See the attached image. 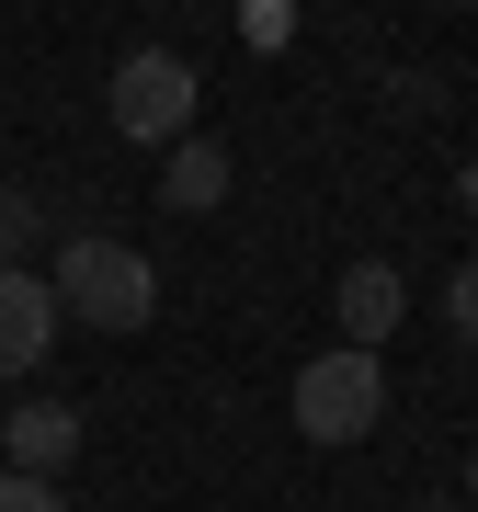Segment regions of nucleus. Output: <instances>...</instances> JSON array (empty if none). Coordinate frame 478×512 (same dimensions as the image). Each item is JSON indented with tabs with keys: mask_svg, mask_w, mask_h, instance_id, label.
Listing matches in <instances>:
<instances>
[{
	"mask_svg": "<svg viewBox=\"0 0 478 512\" xmlns=\"http://www.w3.org/2000/svg\"><path fill=\"white\" fill-rule=\"evenodd\" d=\"M57 319H80V330H148L160 319V262L126 251V239H103V228L57 239Z\"/></svg>",
	"mask_w": 478,
	"mask_h": 512,
	"instance_id": "nucleus-1",
	"label": "nucleus"
},
{
	"mask_svg": "<svg viewBox=\"0 0 478 512\" xmlns=\"http://www.w3.org/2000/svg\"><path fill=\"white\" fill-rule=\"evenodd\" d=\"M296 433L319 444V456H342V444H365L376 421H387V376H376V353H353V342H331V353H308L296 365Z\"/></svg>",
	"mask_w": 478,
	"mask_h": 512,
	"instance_id": "nucleus-2",
	"label": "nucleus"
},
{
	"mask_svg": "<svg viewBox=\"0 0 478 512\" xmlns=\"http://www.w3.org/2000/svg\"><path fill=\"white\" fill-rule=\"evenodd\" d=\"M114 137H137V148H183L194 137V57H171V46H137V57H114Z\"/></svg>",
	"mask_w": 478,
	"mask_h": 512,
	"instance_id": "nucleus-3",
	"label": "nucleus"
},
{
	"mask_svg": "<svg viewBox=\"0 0 478 512\" xmlns=\"http://www.w3.org/2000/svg\"><path fill=\"white\" fill-rule=\"evenodd\" d=\"M46 342H57V285L46 274H0V376L46 365Z\"/></svg>",
	"mask_w": 478,
	"mask_h": 512,
	"instance_id": "nucleus-4",
	"label": "nucleus"
},
{
	"mask_svg": "<svg viewBox=\"0 0 478 512\" xmlns=\"http://www.w3.org/2000/svg\"><path fill=\"white\" fill-rule=\"evenodd\" d=\"M399 319H410V285H399V262H353V274H342V342H353V353H376Z\"/></svg>",
	"mask_w": 478,
	"mask_h": 512,
	"instance_id": "nucleus-5",
	"label": "nucleus"
},
{
	"mask_svg": "<svg viewBox=\"0 0 478 512\" xmlns=\"http://www.w3.org/2000/svg\"><path fill=\"white\" fill-rule=\"evenodd\" d=\"M0 444H12L23 478H57V467L80 456V410H69V399H23L12 421H0Z\"/></svg>",
	"mask_w": 478,
	"mask_h": 512,
	"instance_id": "nucleus-6",
	"label": "nucleus"
},
{
	"mask_svg": "<svg viewBox=\"0 0 478 512\" xmlns=\"http://www.w3.org/2000/svg\"><path fill=\"white\" fill-rule=\"evenodd\" d=\"M217 194H228V148H217V137H183L171 171H160V205H171V217H205Z\"/></svg>",
	"mask_w": 478,
	"mask_h": 512,
	"instance_id": "nucleus-7",
	"label": "nucleus"
},
{
	"mask_svg": "<svg viewBox=\"0 0 478 512\" xmlns=\"http://www.w3.org/2000/svg\"><path fill=\"white\" fill-rule=\"evenodd\" d=\"M35 239H46L35 194H23V183H0V274H35Z\"/></svg>",
	"mask_w": 478,
	"mask_h": 512,
	"instance_id": "nucleus-8",
	"label": "nucleus"
},
{
	"mask_svg": "<svg viewBox=\"0 0 478 512\" xmlns=\"http://www.w3.org/2000/svg\"><path fill=\"white\" fill-rule=\"evenodd\" d=\"M0 512H69V490H57V478H23V467H0Z\"/></svg>",
	"mask_w": 478,
	"mask_h": 512,
	"instance_id": "nucleus-9",
	"label": "nucleus"
},
{
	"mask_svg": "<svg viewBox=\"0 0 478 512\" xmlns=\"http://www.w3.org/2000/svg\"><path fill=\"white\" fill-rule=\"evenodd\" d=\"M444 319H456V342H478V262L444 274Z\"/></svg>",
	"mask_w": 478,
	"mask_h": 512,
	"instance_id": "nucleus-10",
	"label": "nucleus"
},
{
	"mask_svg": "<svg viewBox=\"0 0 478 512\" xmlns=\"http://www.w3.org/2000/svg\"><path fill=\"white\" fill-rule=\"evenodd\" d=\"M387 103H399V114H433L444 80H433V69H399V80H387Z\"/></svg>",
	"mask_w": 478,
	"mask_h": 512,
	"instance_id": "nucleus-11",
	"label": "nucleus"
},
{
	"mask_svg": "<svg viewBox=\"0 0 478 512\" xmlns=\"http://www.w3.org/2000/svg\"><path fill=\"white\" fill-rule=\"evenodd\" d=\"M456 194H467V217H478V160H467V171H456Z\"/></svg>",
	"mask_w": 478,
	"mask_h": 512,
	"instance_id": "nucleus-12",
	"label": "nucleus"
},
{
	"mask_svg": "<svg viewBox=\"0 0 478 512\" xmlns=\"http://www.w3.org/2000/svg\"><path fill=\"white\" fill-rule=\"evenodd\" d=\"M467 512H478V456H467Z\"/></svg>",
	"mask_w": 478,
	"mask_h": 512,
	"instance_id": "nucleus-13",
	"label": "nucleus"
},
{
	"mask_svg": "<svg viewBox=\"0 0 478 512\" xmlns=\"http://www.w3.org/2000/svg\"><path fill=\"white\" fill-rule=\"evenodd\" d=\"M444 512H467V501H444Z\"/></svg>",
	"mask_w": 478,
	"mask_h": 512,
	"instance_id": "nucleus-14",
	"label": "nucleus"
}]
</instances>
